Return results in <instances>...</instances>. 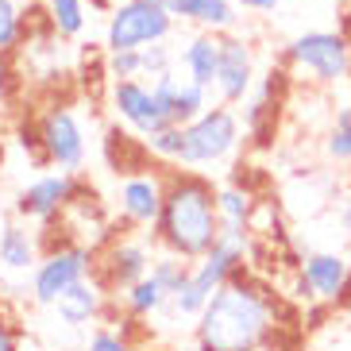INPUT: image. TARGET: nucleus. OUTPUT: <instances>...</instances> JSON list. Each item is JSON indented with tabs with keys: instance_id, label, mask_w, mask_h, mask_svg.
<instances>
[{
	"instance_id": "obj_1",
	"label": "nucleus",
	"mask_w": 351,
	"mask_h": 351,
	"mask_svg": "<svg viewBox=\"0 0 351 351\" xmlns=\"http://www.w3.org/2000/svg\"><path fill=\"white\" fill-rule=\"evenodd\" d=\"M274 332H278L274 298L239 270L197 313L193 340L197 351H263L274 343Z\"/></svg>"
},
{
	"instance_id": "obj_34",
	"label": "nucleus",
	"mask_w": 351,
	"mask_h": 351,
	"mask_svg": "<svg viewBox=\"0 0 351 351\" xmlns=\"http://www.w3.org/2000/svg\"><path fill=\"white\" fill-rule=\"evenodd\" d=\"M20 351H39V343L27 340V336H20Z\"/></svg>"
},
{
	"instance_id": "obj_17",
	"label": "nucleus",
	"mask_w": 351,
	"mask_h": 351,
	"mask_svg": "<svg viewBox=\"0 0 351 351\" xmlns=\"http://www.w3.org/2000/svg\"><path fill=\"white\" fill-rule=\"evenodd\" d=\"M0 267L4 270H35L39 267V236L23 220H8L0 228Z\"/></svg>"
},
{
	"instance_id": "obj_27",
	"label": "nucleus",
	"mask_w": 351,
	"mask_h": 351,
	"mask_svg": "<svg viewBox=\"0 0 351 351\" xmlns=\"http://www.w3.org/2000/svg\"><path fill=\"white\" fill-rule=\"evenodd\" d=\"M174 70V51L166 47V43H151V47H143V77H151L155 82L158 73Z\"/></svg>"
},
{
	"instance_id": "obj_36",
	"label": "nucleus",
	"mask_w": 351,
	"mask_h": 351,
	"mask_svg": "<svg viewBox=\"0 0 351 351\" xmlns=\"http://www.w3.org/2000/svg\"><path fill=\"white\" fill-rule=\"evenodd\" d=\"M263 351H278V348H274V343H270V348H263Z\"/></svg>"
},
{
	"instance_id": "obj_10",
	"label": "nucleus",
	"mask_w": 351,
	"mask_h": 351,
	"mask_svg": "<svg viewBox=\"0 0 351 351\" xmlns=\"http://www.w3.org/2000/svg\"><path fill=\"white\" fill-rule=\"evenodd\" d=\"M108 108H112L116 124H124L132 135L147 139L155 135L158 128H166V116L158 108L155 93L143 77H124V82H112L108 85Z\"/></svg>"
},
{
	"instance_id": "obj_13",
	"label": "nucleus",
	"mask_w": 351,
	"mask_h": 351,
	"mask_svg": "<svg viewBox=\"0 0 351 351\" xmlns=\"http://www.w3.org/2000/svg\"><path fill=\"white\" fill-rule=\"evenodd\" d=\"M162 197H166V174L158 170H135L120 182V217L128 220L132 228H155L158 213H162Z\"/></svg>"
},
{
	"instance_id": "obj_20",
	"label": "nucleus",
	"mask_w": 351,
	"mask_h": 351,
	"mask_svg": "<svg viewBox=\"0 0 351 351\" xmlns=\"http://www.w3.org/2000/svg\"><path fill=\"white\" fill-rule=\"evenodd\" d=\"M43 16L58 39H77L89 23V0H43Z\"/></svg>"
},
{
	"instance_id": "obj_21",
	"label": "nucleus",
	"mask_w": 351,
	"mask_h": 351,
	"mask_svg": "<svg viewBox=\"0 0 351 351\" xmlns=\"http://www.w3.org/2000/svg\"><path fill=\"white\" fill-rule=\"evenodd\" d=\"M208 85H197L189 77H178L174 85V101H170V124H189L208 108Z\"/></svg>"
},
{
	"instance_id": "obj_8",
	"label": "nucleus",
	"mask_w": 351,
	"mask_h": 351,
	"mask_svg": "<svg viewBox=\"0 0 351 351\" xmlns=\"http://www.w3.org/2000/svg\"><path fill=\"white\" fill-rule=\"evenodd\" d=\"M93 263H97V251L89 243H66L58 251H47L39 258V267L32 270V301L51 309L73 282L93 274Z\"/></svg>"
},
{
	"instance_id": "obj_24",
	"label": "nucleus",
	"mask_w": 351,
	"mask_h": 351,
	"mask_svg": "<svg viewBox=\"0 0 351 351\" xmlns=\"http://www.w3.org/2000/svg\"><path fill=\"white\" fill-rule=\"evenodd\" d=\"M27 35V8L20 0H0V54H12Z\"/></svg>"
},
{
	"instance_id": "obj_33",
	"label": "nucleus",
	"mask_w": 351,
	"mask_h": 351,
	"mask_svg": "<svg viewBox=\"0 0 351 351\" xmlns=\"http://www.w3.org/2000/svg\"><path fill=\"white\" fill-rule=\"evenodd\" d=\"M158 4H162V8L170 12V16H174V20H178V12H182V4H186V0H158Z\"/></svg>"
},
{
	"instance_id": "obj_25",
	"label": "nucleus",
	"mask_w": 351,
	"mask_h": 351,
	"mask_svg": "<svg viewBox=\"0 0 351 351\" xmlns=\"http://www.w3.org/2000/svg\"><path fill=\"white\" fill-rule=\"evenodd\" d=\"M189 270H193V263H186V258H178V255H158L155 263H151V274H155L158 282H162L166 289H170V298H174L178 289L189 282Z\"/></svg>"
},
{
	"instance_id": "obj_3",
	"label": "nucleus",
	"mask_w": 351,
	"mask_h": 351,
	"mask_svg": "<svg viewBox=\"0 0 351 351\" xmlns=\"http://www.w3.org/2000/svg\"><path fill=\"white\" fill-rule=\"evenodd\" d=\"M247 255H251V228L224 224V228H220V236H217V243H213V251L197 258L193 270H189V282L178 289L174 298H170L174 313H178V317L197 320V313L208 305V298H213V293H217L232 274L243 270Z\"/></svg>"
},
{
	"instance_id": "obj_5",
	"label": "nucleus",
	"mask_w": 351,
	"mask_h": 351,
	"mask_svg": "<svg viewBox=\"0 0 351 351\" xmlns=\"http://www.w3.org/2000/svg\"><path fill=\"white\" fill-rule=\"evenodd\" d=\"M286 62L317 89H336L351 77V35L348 32H301L286 47Z\"/></svg>"
},
{
	"instance_id": "obj_31",
	"label": "nucleus",
	"mask_w": 351,
	"mask_h": 351,
	"mask_svg": "<svg viewBox=\"0 0 351 351\" xmlns=\"http://www.w3.org/2000/svg\"><path fill=\"white\" fill-rule=\"evenodd\" d=\"M340 228H343V232L351 236V197H348V201L340 205Z\"/></svg>"
},
{
	"instance_id": "obj_2",
	"label": "nucleus",
	"mask_w": 351,
	"mask_h": 351,
	"mask_svg": "<svg viewBox=\"0 0 351 351\" xmlns=\"http://www.w3.org/2000/svg\"><path fill=\"white\" fill-rule=\"evenodd\" d=\"M220 228V208H217V186L197 170H174L166 174V197L162 213L155 220V239L170 255L197 263L201 255L213 251Z\"/></svg>"
},
{
	"instance_id": "obj_28",
	"label": "nucleus",
	"mask_w": 351,
	"mask_h": 351,
	"mask_svg": "<svg viewBox=\"0 0 351 351\" xmlns=\"http://www.w3.org/2000/svg\"><path fill=\"white\" fill-rule=\"evenodd\" d=\"M82 351H132V343H128L120 332H112V328H97L93 336L85 340Z\"/></svg>"
},
{
	"instance_id": "obj_11",
	"label": "nucleus",
	"mask_w": 351,
	"mask_h": 351,
	"mask_svg": "<svg viewBox=\"0 0 351 351\" xmlns=\"http://www.w3.org/2000/svg\"><path fill=\"white\" fill-rule=\"evenodd\" d=\"M73 197H77V174L54 170V174H43V178H35L32 186L20 189V197H16V217L35 220V224H54L73 205Z\"/></svg>"
},
{
	"instance_id": "obj_22",
	"label": "nucleus",
	"mask_w": 351,
	"mask_h": 351,
	"mask_svg": "<svg viewBox=\"0 0 351 351\" xmlns=\"http://www.w3.org/2000/svg\"><path fill=\"white\" fill-rule=\"evenodd\" d=\"M324 155L332 162H351V101L332 108V124L324 135Z\"/></svg>"
},
{
	"instance_id": "obj_12",
	"label": "nucleus",
	"mask_w": 351,
	"mask_h": 351,
	"mask_svg": "<svg viewBox=\"0 0 351 351\" xmlns=\"http://www.w3.org/2000/svg\"><path fill=\"white\" fill-rule=\"evenodd\" d=\"M217 97L220 104H243L255 89V51L239 35H220V70H217Z\"/></svg>"
},
{
	"instance_id": "obj_35",
	"label": "nucleus",
	"mask_w": 351,
	"mask_h": 351,
	"mask_svg": "<svg viewBox=\"0 0 351 351\" xmlns=\"http://www.w3.org/2000/svg\"><path fill=\"white\" fill-rule=\"evenodd\" d=\"M343 328L351 332V301H348V305H343Z\"/></svg>"
},
{
	"instance_id": "obj_18",
	"label": "nucleus",
	"mask_w": 351,
	"mask_h": 351,
	"mask_svg": "<svg viewBox=\"0 0 351 351\" xmlns=\"http://www.w3.org/2000/svg\"><path fill=\"white\" fill-rule=\"evenodd\" d=\"M182 23H193L197 32H217L228 35L239 23V4L236 0H186L178 12Z\"/></svg>"
},
{
	"instance_id": "obj_15",
	"label": "nucleus",
	"mask_w": 351,
	"mask_h": 351,
	"mask_svg": "<svg viewBox=\"0 0 351 351\" xmlns=\"http://www.w3.org/2000/svg\"><path fill=\"white\" fill-rule=\"evenodd\" d=\"M104 293L108 289L101 286V282L89 274V278H82V282H73L70 289H66L62 298L54 301L51 309L58 313V320H62L66 328H82V324H89V320H97L101 317V309H104Z\"/></svg>"
},
{
	"instance_id": "obj_6",
	"label": "nucleus",
	"mask_w": 351,
	"mask_h": 351,
	"mask_svg": "<svg viewBox=\"0 0 351 351\" xmlns=\"http://www.w3.org/2000/svg\"><path fill=\"white\" fill-rule=\"evenodd\" d=\"M174 23L178 20L158 0H120L108 8L104 51H143L151 43H166Z\"/></svg>"
},
{
	"instance_id": "obj_14",
	"label": "nucleus",
	"mask_w": 351,
	"mask_h": 351,
	"mask_svg": "<svg viewBox=\"0 0 351 351\" xmlns=\"http://www.w3.org/2000/svg\"><path fill=\"white\" fill-rule=\"evenodd\" d=\"M151 251L143 243H135V239H120L112 247L104 251L101 263H93V278L101 282L108 293H124L128 286H135L139 278L151 274Z\"/></svg>"
},
{
	"instance_id": "obj_32",
	"label": "nucleus",
	"mask_w": 351,
	"mask_h": 351,
	"mask_svg": "<svg viewBox=\"0 0 351 351\" xmlns=\"http://www.w3.org/2000/svg\"><path fill=\"white\" fill-rule=\"evenodd\" d=\"M328 351H351V332L343 328V336H340V340H336V343H332Z\"/></svg>"
},
{
	"instance_id": "obj_29",
	"label": "nucleus",
	"mask_w": 351,
	"mask_h": 351,
	"mask_svg": "<svg viewBox=\"0 0 351 351\" xmlns=\"http://www.w3.org/2000/svg\"><path fill=\"white\" fill-rule=\"evenodd\" d=\"M20 336L23 332L12 324V317L0 309V351H20Z\"/></svg>"
},
{
	"instance_id": "obj_23",
	"label": "nucleus",
	"mask_w": 351,
	"mask_h": 351,
	"mask_svg": "<svg viewBox=\"0 0 351 351\" xmlns=\"http://www.w3.org/2000/svg\"><path fill=\"white\" fill-rule=\"evenodd\" d=\"M217 208H220V220H224V224L251 228V217H255V201H251L247 189H239V186H220V189H217Z\"/></svg>"
},
{
	"instance_id": "obj_16",
	"label": "nucleus",
	"mask_w": 351,
	"mask_h": 351,
	"mask_svg": "<svg viewBox=\"0 0 351 351\" xmlns=\"http://www.w3.org/2000/svg\"><path fill=\"white\" fill-rule=\"evenodd\" d=\"M182 73L197 85H217V70H220V35L217 32H193L186 43H182Z\"/></svg>"
},
{
	"instance_id": "obj_7",
	"label": "nucleus",
	"mask_w": 351,
	"mask_h": 351,
	"mask_svg": "<svg viewBox=\"0 0 351 351\" xmlns=\"http://www.w3.org/2000/svg\"><path fill=\"white\" fill-rule=\"evenodd\" d=\"M39 158L54 170H66V174H82L85 155H89V143H85V128L77 120L73 108L66 104H54L39 116Z\"/></svg>"
},
{
	"instance_id": "obj_26",
	"label": "nucleus",
	"mask_w": 351,
	"mask_h": 351,
	"mask_svg": "<svg viewBox=\"0 0 351 351\" xmlns=\"http://www.w3.org/2000/svg\"><path fill=\"white\" fill-rule=\"evenodd\" d=\"M104 70H108L112 82L143 77V51H108L104 54Z\"/></svg>"
},
{
	"instance_id": "obj_4",
	"label": "nucleus",
	"mask_w": 351,
	"mask_h": 351,
	"mask_svg": "<svg viewBox=\"0 0 351 351\" xmlns=\"http://www.w3.org/2000/svg\"><path fill=\"white\" fill-rule=\"evenodd\" d=\"M243 143V120L236 116L232 104H208L205 112L182 124V151H178V166H217L224 158L236 155V147Z\"/></svg>"
},
{
	"instance_id": "obj_19",
	"label": "nucleus",
	"mask_w": 351,
	"mask_h": 351,
	"mask_svg": "<svg viewBox=\"0 0 351 351\" xmlns=\"http://www.w3.org/2000/svg\"><path fill=\"white\" fill-rule=\"evenodd\" d=\"M120 298H124L128 317L147 320V317H155V313H162L166 305H170V289H166L155 274H147V278H139L135 286H128Z\"/></svg>"
},
{
	"instance_id": "obj_9",
	"label": "nucleus",
	"mask_w": 351,
	"mask_h": 351,
	"mask_svg": "<svg viewBox=\"0 0 351 351\" xmlns=\"http://www.w3.org/2000/svg\"><path fill=\"white\" fill-rule=\"evenodd\" d=\"M298 278L305 301H320V305H348L351 301V263L340 251H309L301 258Z\"/></svg>"
},
{
	"instance_id": "obj_30",
	"label": "nucleus",
	"mask_w": 351,
	"mask_h": 351,
	"mask_svg": "<svg viewBox=\"0 0 351 351\" xmlns=\"http://www.w3.org/2000/svg\"><path fill=\"white\" fill-rule=\"evenodd\" d=\"M239 12H255V16H274L282 0H236Z\"/></svg>"
}]
</instances>
